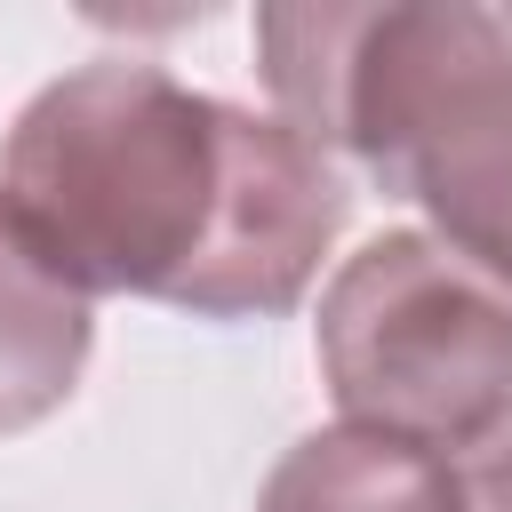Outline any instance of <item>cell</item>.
Returning a JSON list of instances; mask_svg holds the SVG:
<instances>
[{"instance_id":"obj_1","label":"cell","mask_w":512,"mask_h":512,"mask_svg":"<svg viewBox=\"0 0 512 512\" xmlns=\"http://www.w3.org/2000/svg\"><path fill=\"white\" fill-rule=\"evenodd\" d=\"M344 176L280 120L144 56L48 80L0 144L8 232L80 296L280 320L344 232Z\"/></svg>"},{"instance_id":"obj_2","label":"cell","mask_w":512,"mask_h":512,"mask_svg":"<svg viewBox=\"0 0 512 512\" xmlns=\"http://www.w3.org/2000/svg\"><path fill=\"white\" fill-rule=\"evenodd\" d=\"M256 72L320 160H360L432 240L512 280V24L472 0L256 8Z\"/></svg>"},{"instance_id":"obj_3","label":"cell","mask_w":512,"mask_h":512,"mask_svg":"<svg viewBox=\"0 0 512 512\" xmlns=\"http://www.w3.org/2000/svg\"><path fill=\"white\" fill-rule=\"evenodd\" d=\"M312 352L344 424L456 456L512 408V280L432 232H376L320 288Z\"/></svg>"},{"instance_id":"obj_4","label":"cell","mask_w":512,"mask_h":512,"mask_svg":"<svg viewBox=\"0 0 512 512\" xmlns=\"http://www.w3.org/2000/svg\"><path fill=\"white\" fill-rule=\"evenodd\" d=\"M256 512H472V504H464L456 456L368 432V424H328V432H304L264 472Z\"/></svg>"},{"instance_id":"obj_5","label":"cell","mask_w":512,"mask_h":512,"mask_svg":"<svg viewBox=\"0 0 512 512\" xmlns=\"http://www.w3.org/2000/svg\"><path fill=\"white\" fill-rule=\"evenodd\" d=\"M96 344V312L80 288H64L0 216V440L32 432L80 392Z\"/></svg>"},{"instance_id":"obj_6","label":"cell","mask_w":512,"mask_h":512,"mask_svg":"<svg viewBox=\"0 0 512 512\" xmlns=\"http://www.w3.org/2000/svg\"><path fill=\"white\" fill-rule=\"evenodd\" d=\"M456 472H464V504L472 512H512V408L472 448H456Z\"/></svg>"},{"instance_id":"obj_7","label":"cell","mask_w":512,"mask_h":512,"mask_svg":"<svg viewBox=\"0 0 512 512\" xmlns=\"http://www.w3.org/2000/svg\"><path fill=\"white\" fill-rule=\"evenodd\" d=\"M504 24H512V8H504Z\"/></svg>"}]
</instances>
